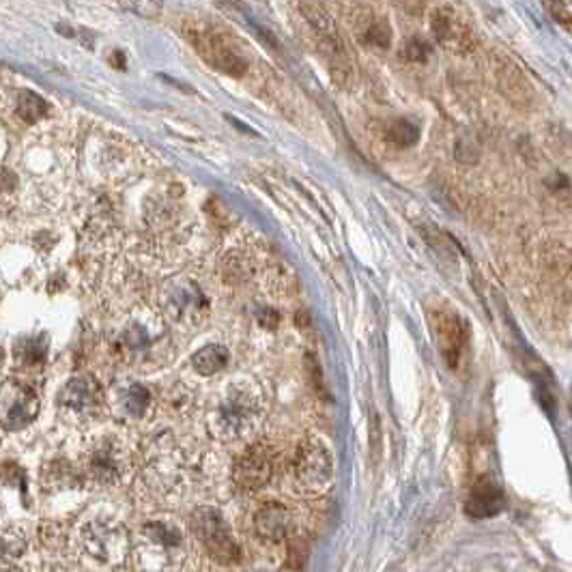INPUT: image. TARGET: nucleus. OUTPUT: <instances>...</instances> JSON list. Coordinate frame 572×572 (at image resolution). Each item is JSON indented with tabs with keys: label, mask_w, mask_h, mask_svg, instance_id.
<instances>
[{
	"label": "nucleus",
	"mask_w": 572,
	"mask_h": 572,
	"mask_svg": "<svg viewBox=\"0 0 572 572\" xmlns=\"http://www.w3.org/2000/svg\"><path fill=\"white\" fill-rule=\"evenodd\" d=\"M403 59L411 60V63H424L429 59V45L422 39H409L403 45Z\"/></svg>",
	"instance_id": "393cba45"
},
{
	"label": "nucleus",
	"mask_w": 572,
	"mask_h": 572,
	"mask_svg": "<svg viewBox=\"0 0 572 572\" xmlns=\"http://www.w3.org/2000/svg\"><path fill=\"white\" fill-rule=\"evenodd\" d=\"M164 306H166L168 317L173 321L181 323V326H196V323L203 321L207 302H205V295L198 291V286L192 282H183V285L170 286Z\"/></svg>",
	"instance_id": "2eb2a0df"
},
{
	"label": "nucleus",
	"mask_w": 572,
	"mask_h": 572,
	"mask_svg": "<svg viewBox=\"0 0 572 572\" xmlns=\"http://www.w3.org/2000/svg\"><path fill=\"white\" fill-rule=\"evenodd\" d=\"M504 504H506V497H504L502 487L493 478L482 476L469 488L465 512L471 519H491L502 512Z\"/></svg>",
	"instance_id": "a211bd4d"
},
{
	"label": "nucleus",
	"mask_w": 572,
	"mask_h": 572,
	"mask_svg": "<svg viewBox=\"0 0 572 572\" xmlns=\"http://www.w3.org/2000/svg\"><path fill=\"white\" fill-rule=\"evenodd\" d=\"M188 456L173 432H159L157 437H151L147 447V473L153 487L166 493L179 491L188 480Z\"/></svg>",
	"instance_id": "20e7f679"
},
{
	"label": "nucleus",
	"mask_w": 572,
	"mask_h": 572,
	"mask_svg": "<svg viewBox=\"0 0 572 572\" xmlns=\"http://www.w3.org/2000/svg\"><path fill=\"white\" fill-rule=\"evenodd\" d=\"M39 394L30 385L15 379L4 381L3 403H0L4 431L15 432L27 429L28 424H33L35 417L39 415Z\"/></svg>",
	"instance_id": "9b49d317"
},
{
	"label": "nucleus",
	"mask_w": 572,
	"mask_h": 572,
	"mask_svg": "<svg viewBox=\"0 0 572 572\" xmlns=\"http://www.w3.org/2000/svg\"><path fill=\"white\" fill-rule=\"evenodd\" d=\"M56 403H59L60 415L65 420L76 422V424H86V422L97 420L104 411L106 396L100 381L89 373H82L71 377L60 388Z\"/></svg>",
	"instance_id": "6e6552de"
},
{
	"label": "nucleus",
	"mask_w": 572,
	"mask_h": 572,
	"mask_svg": "<svg viewBox=\"0 0 572 572\" xmlns=\"http://www.w3.org/2000/svg\"><path fill=\"white\" fill-rule=\"evenodd\" d=\"M183 549V532L177 523L166 519L147 520L141 528L136 555L147 572H164L174 555Z\"/></svg>",
	"instance_id": "39448f33"
},
{
	"label": "nucleus",
	"mask_w": 572,
	"mask_h": 572,
	"mask_svg": "<svg viewBox=\"0 0 572 572\" xmlns=\"http://www.w3.org/2000/svg\"><path fill=\"white\" fill-rule=\"evenodd\" d=\"M456 157L465 164H473L478 162V157H480V151H478V147L473 142L461 141L456 144Z\"/></svg>",
	"instance_id": "bb28decb"
},
{
	"label": "nucleus",
	"mask_w": 572,
	"mask_h": 572,
	"mask_svg": "<svg viewBox=\"0 0 572 572\" xmlns=\"http://www.w3.org/2000/svg\"><path fill=\"white\" fill-rule=\"evenodd\" d=\"M493 76L497 82L499 91L506 97L510 104L519 108H529L534 104V89L529 80L525 78L523 71L519 69L512 60L502 54L493 56Z\"/></svg>",
	"instance_id": "dca6fc26"
},
{
	"label": "nucleus",
	"mask_w": 572,
	"mask_h": 572,
	"mask_svg": "<svg viewBox=\"0 0 572 572\" xmlns=\"http://www.w3.org/2000/svg\"><path fill=\"white\" fill-rule=\"evenodd\" d=\"M192 532L213 561L224 566L239 561L241 549L220 510L211 506L196 508L192 514Z\"/></svg>",
	"instance_id": "423d86ee"
},
{
	"label": "nucleus",
	"mask_w": 572,
	"mask_h": 572,
	"mask_svg": "<svg viewBox=\"0 0 572 572\" xmlns=\"http://www.w3.org/2000/svg\"><path fill=\"white\" fill-rule=\"evenodd\" d=\"M385 136L390 138V142L399 144V147H411V144L417 142V136H420V130L411 121H405V118H396V121L388 123L385 127Z\"/></svg>",
	"instance_id": "b1692460"
},
{
	"label": "nucleus",
	"mask_w": 572,
	"mask_h": 572,
	"mask_svg": "<svg viewBox=\"0 0 572 572\" xmlns=\"http://www.w3.org/2000/svg\"><path fill=\"white\" fill-rule=\"evenodd\" d=\"M185 37L211 67L229 76H244L247 67L244 56L237 52L233 41L224 30L211 27V24H192V27H185Z\"/></svg>",
	"instance_id": "1a4fd4ad"
},
{
	"label": "nucleus",
	"mask_w": 572,
	"mask_h": 572,
	"mask_svg": "<svg viewBox=\"0 0 572 572\" xmlns=\"http://www.w3.org/2000/svg\"><path fill=\"white\" fill-rule=\"evenodd\" d=\"M15 358H18L20 364L27 366V368L44 364L45 358H48V342H45L44 336L24 338L18 344V349H15Z\"/></svg>",
	"instance_id": "4be33fe9"
},
{
	"label": "nucleus",
	"mask_w": 572,
	"mask_h": 572,
	"mask_svg": "<svg viewBox=\"0 0 572 572\" xmlns=\"http://www.w3.org/2000/svg\"><path fill=\"white\" fill-rule=\"evenodd\" d=\"M293 482L306 495H321L334 480V461L327 446L317 439H303L291 463Z\"/></svg>",
	"instance_id": "0eeeda50"
},
{
	"label": "nucleus",
	"mask_w": 572,
	"mask_h": 572,
	"mask_svg": "<svg viewBox=\"0 0 572 572\" xmlns=\"http://www.w3.org/2000/svg\"><path fill=\"white\" fill-rule=\"evenodd\" d=\"M115 411L125 420H142L153 407V396L147 385L138 381H121L115 385L110 396Z\"/></svg>",
	"instance_id": "f3484780"
},
{
	"label": "nucleus",
	"mask_w": 572,
	"mask_h": 572,
	"mask_svg": "<svg viewBox=\"0 0 572 572\" xmlns=\"http://www.w3.org/2000/svg\"><path fill=\"white\" fill-rule=\"evenodd\" d=\"M364 39L368 41V44H373V45H381V48L390 45V28H388V24H385V22H373L368 28H366Z\"/></svg>",
	"instance_id": "a878e982"
},
{
	"label": "nucleus",
	"mask_w": 572,
	"mask_h": 572,
	"mask_svg": "<svg viewBox=\"0 0 572 572\" xmlns=\"http://www.w3.org/2000/svg\"><path fill=\"white\" fill-rule=\"evenodd\" d=\"M230 362L229 349L222 344H205L192 355V368L200 377H213L222 373Z\"/></svg>",
	"instance_id": "412c9836"
},
{
	"label": "nucleus",
	"mask_w": 572,
	"mask_h": 572,
	"mask_svg": "<svg viewBox=\"0 0 572 572\" xmlns=\"http://www.w3.org/2000/svg\"><path fill=\"white\" fill-rule=\"evenodd\" d=\"M306 20L310 22V28L314 30L318 50H321V54L329 60L332 74L342 80L344 74L351 71V63H349L347 50H344V44L342 39H340L334 20L329 18L323 9H317V7L306 9Z\"/></svg>",
	"instance_id": "ddd939ff"
},
{
	"label": "nucleus",
	"mask_w": 572,
	"mask_h": 572,
	"mask_svg": "<svg viewBox=\"0 0 572 572\" xmlns=\"http://www.w3.org/2000/svg\"><path fill=\"white\" fill-rule=\"evenodd\" d=\"M15 112H18V117L24 118V121H37V118H44L48 115V104H45L39 95H35V93L20 91Z\"/></svg>",
	"instance_id": "5701e85b"
},
{
	"label": "nucleus",
	"mask_w": 572,
	"mask_h": 572,
	"mask_svg": "<svg viewBox=\"0 0 572 572\" xmlns=\"http://www.w3.org/2000/svg\"><path fill=\"white\" fill-rule=\"evenodd\" d=\"M276 473V455L273 447L265 441L252 443L244 455L237 458L233 467V480L241 491L254 493L265 488Z\"/></svg>",
	"instance_id": "9d476101"
},
{
	"label": "nucleus",
	"mask_w": 572,
	"mask_h": 572,
	"mask_svg": "<svg viewBox=\"0 0 572 572\" xmlns=\"http://www.w3.org/2000/svg\"><path fill=\"white\" fill-rule=\"evenodd\" d=\"M121 349L132 362H151L153 351L157 347V338L151 336V329L142 323H133L121 334L118 340Z\"/></svg>",
	"instance_id": "aec40b11"
},
{
	"label": "nucleus",
	"mask_w": 572,
	"mask_h": 572,
	"mask_svg": "<svg viewBox=\"0 0 572 572\" xmlns=\"http://www.w3.org/2000/svg\"><path fill=\"white\" fill-rule=\"evenodd\" d=\"M254 529L267 543H282L291 532V512L280 502H267L254 512Z\"/></svg>",
	"instance_id": "6ab92c4d"
},
{
	"label": "nucleus",
	"mask_w": 572,
	"mask_h": 572,
	"mask_svg": "<svg viewBox=\"0 0 572 572\" xmlns=\"http://www.w3.org/2000/svg\"><path fill=\"white\" fill-rule=\"evenodd\" d=\"M85 478L97 487H117L132 469L130 447L115 435H100L85 446L80 456Z\"/></svg>",
	"instance_id": "f03ea898"
},
{
	"label": "nucleus",
	"mask_w": 572,
	"mask_h": 572,
	"mask_svg": "<svg viewBox=\"0 0 572 572\" xmlns=\"http://www.w3.org/2000/svg\"><path fill=\"white\" fill-rule=\"evenodd\" d=\"M82 546L97 564L121 568L132 555V536L121 520L95 517L82 528Z\"/></svg>",
	"instance_id": "7ed1b4c3"
},
{
	"label": "nucleus",
	"mask_w": 572,
	"mask_h": 572,
	"mask_svg": "<svg viewBox=\"0 0 572 572\" xmlns=\"http://www.w3.org/2000/svg\"><path fill=\"white\" fill-rule=\"evenodd\" d=\"M431 326L435 332L437 347L441 358L450 368H458L463 364L467 351V326L456 312L452 310H435L431 314Z\"/></svg>",
	"instance_id": "f8f14e48"
},
{
	"label": "nucleus",
	"mask_w": 572,
	"mask_h": 572,
	"mask_svg": "<svg viewBox=\"0 0 572 572\" xmlns=\"http://www.w3.org/2000/svg\"><path fill=\"white\" fill-rule=\"evenodd\" d=\"M261 415L259 390L250 381H233L211 405L207 429L220 441H239L256 431Z\"/></svg>",
	"instance_id": "f257e3e1"
},
{
	"label": "nucleus",
	"mask_w": 572,
	"mask_h": 572,
	"mask_svg": "<svg viewBox=\"0 0 572 572\" xmlns=\"http://www.w3.org/2000/svg\"><path fill=\"white\" fill-rule=\"evenodd\" d=\"M431 30L432 37L437 39V44L443 45L446 50H450V52H471L473 33L465 24V20H463L455 9H435L431 18Z\"/></svg>",
	"instance_id": "4468645a"
}]
</instances>
